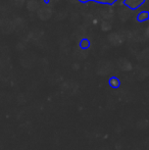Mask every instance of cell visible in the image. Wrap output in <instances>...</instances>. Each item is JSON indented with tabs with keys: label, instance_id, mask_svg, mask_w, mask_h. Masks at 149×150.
Returning <instances> with one entry per match:
<instances>
[{
	"label": "cell",
	"instance_id": "6da1fadb",
	"mask_svg": "<svg viewBox=\"0 0 149 150\" xmlns=\"http://www.w3.org/2000/svg\"><path fill=\"white\" fill-rule=\"evenodd\" d=\"M145 2V0H124L123 3L125 4L126 6L130 8V9H138L142 4Z\"/></svg>",
	"mask_w": 149,
	"mask_h": 150
},
{
	"label": "cell",
	"instance_id": "7a4b0ae2",
	"mask_svg": "<svg viewBox=\"0 0 149 150\" xmlns=\"http://www.w3.org/2000/svg\"><path fill=\"white\" fill-rule=\"evenodd\" d=\"M80 2L82 3H87L89 1H94V2H97V3H101V4H108V5H112L114 4V2L112 0H79Z\"/></svg>",
	"mask_w": 149,
	"mask_h": 150
},
{
	"label": "cell",
	"instance_id": "3957f363",
	"mask_svg": "<svg viewBox=\"0 0 149 150\" xmlns=\"http://www.w3.org/2000/svg\"><path fill=\"white\" fill-rule=\"evenodd\" d=\"M148 18H149V13H148V11H141V12H139V14H138V16H137V21L138 22H146V21L148 20Z\"/></svg>",
	"mask_w": 149,
	"mask_h": 150
},
{
	"label": "cell",
	"instance_id": "277c9868",
	"mask_svg": "<svg viewBox=\"0 0 149 150\" xmlns=\"http://www.w3.org/2000/svg\"><path fill=\"white\" fill-rule=\"evenodd\" d=\"M109 85L112 86V88H119V85H121V82H119V78H117V77H112V78H110L109 79Z\"/></svg>",
	"mask_w": 149,
	"mask_h": 150
},
{
	"label": "cell",
	"instance_id": "5b68a950",
	"mask_svg": "<svg viewBox=\"0 0 149 150\" xmlns=\"http://www.w3.org/2000/svg\"><path fill=\"white\" fill-rule=\"evenodd\" d=\"M89 47H90V41H89V40L86 39V38L82 39L81 42H80V48H81L82 50H86V49H88Z\"/></svg>",
	"mask_w": 149,
	"mask_h": 150
},
{
	"label": "cell",
	"instance_id": "8992f818",
	"mask_svg": "<svg viewBox=\"0 0 149 150\" xmlns=\"http://www.w3.org/2000/svg\"><path fill=\"white\" fill-rule=\"evenodd\" d=\"M138 128L144 130V129L148 128V120H141L138 122Z\"/></svg>",
	"mask_w": 149,
	"mask_h": 150
},
{
	"label": "cell",
	"instance_id": "52a82bcc",
	"mask_svg": "<svg viewBox=\"0 0 149 150\" xmlns=\"http://www.w3.org/2000/svg\"><path fill=\"white\" fill-rule=\"evenodd\" d=\"M49 1H50V0H44V2H45V3H48Z\"/></svg>",
	"mask_w": 149,
	"mask_h": 150
}]
</instances>
